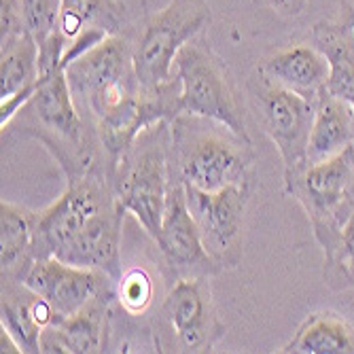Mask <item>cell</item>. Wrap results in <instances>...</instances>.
<instances>
[{
	"label": "cell",
	"mask_w": 354,
	"mask_h": 354,
	"mask_svg": "<svg viewBox=\"0 0 354 354\" xmlns=\"http://www.w3.org/2000/svg\"><path fill=\"white\" fill-rule=\"evenodd\" d=\"M252 191V185H242L206 193L185 185L187 206L198 225L204 248L223 272L238 268L242 259L244 218Z\"/></svg>",
	"instance_id": "52a82bcc"
},
{
	"label": "cell",
	"mask_w": 354,
	"mask_h": 354,
	"mask_svg": "<svg viewBox=\"0 0 354 354\" xmlns=\"http://www.w3.org/2000/svg\"><path fill=\"white\" fill-rule=\"evenodd\" d=\"M170 180V123H159L142 132L113 168L119 208L125 214H134L153 242L162 230Z\"/></svg>",
	"instance_id": "7a4b0ae2"
},
{
	"label": "cell",
	"mask_w": 354,
	"mask_h": 354,
	"mask_svg": "<svg viewBox=\"0 0 354 354\" xmlns=\"http://www.w3.org/2000/svg\"><path fill=\"white\" fill-rule=\"evenodd\" d=\"M278 352L284 354H354V327L335 312L306 316L291 342Z\"/></svg>",
	"instance_id": "2e32d148"
},
{
	"label": "cell",
	"mask_w": 354,
	"mask_h": 354,
	"mask_svg": "<svg viewBox=\"0 0 354 354\" xmlns=\"http://www.w3.org/2000/svg\"><path fill=\"white\" fill-rule=\"evenodd\" d=\"M121 11L123 7L115 0H62L57 32L66 41V47L91 28H102L115 35L121 30Z\"/></svg>",
	"instance_id": "d6986e66"
},
{
	"label": "cell",
	"mask_w": 354,
	"mask_h": 354,
	"mask_svg": "<svg viewBox=\"0 0 354 354\" xmlns=\"http://www.w3.org/2000/svg\"><path fill=\"white\" fill-rule=\"evenodd\" d=\"M325 252V284L331 291L354 288V212L344 223L339 234L323 248Z\"/></svg>",
	"instance_id": "ffe728a7"
},
{
	"label": "cell",
	"mask_w": 354,
	"mask_h": 354,
	"mask_svg": "<svg viewBox=\"0 0 354 354\" xmlns=\"http://www.w3.org/2000/svg\"><path fill=\"white\" fill-rule=\"evenodd\" d=\"M155 282L153 276L142 268L134 266L121 272L115 282V299L127 316H142L153 304Z\"/></svg>",
	"instance_id": "44dd1931"
},
{
	"label": "cell",
	"mask_w": 354,
	"mask_h": 354,
	"mask_svg": "<svg viewBox=\"0 0 354 354\" xmlns=\"http://www.w3.org/2000/svg\"><path fill=\"white\" fill-rule=\"evenodd\" d=\"M155 244L172 282L185 276H216L223 272L204 248L198 225L187 206L185 185L174 174Z\"/></svg>",
	"instance_id": "30bf717a"
},
{
	"label": "cell",
	"mask_w": 354,
	"mask_h": 354,
	"mask_svg": "<svg viewBox=\"0 0 354 354\" xmlns=\"http://www.w3.org/2000/svg\"><path fill=\"white\" fill-rule=\"evenodd\" d=\"M308 142V164H320L354 145V111L327 89L316 100Z\"/></svg>",
	"instance_id": "5bb4252c"
},
{
	"label": "cell",
	"mask_w": 354,
	"mask_h": 354,
	"mask_svg": "<svg viewBox=\"0 0 354 354\" xmlns=\"http://www.w3.org/2000/svg\"><path fill=\"white\" fill-rule=\"evenodd\" d=\"M212 21L206 0H172L157 11L132 45L134 73L147 93L162 91L174 81V62L180 49L198 39Z\"/></svg>",
	"instance_id": "277c9868"
},
{
	"label": "cell",
	"mask_w": 354,
	"mask_h": 354,
	"mask_svg": "<svg viewBox=\"0 0 354 354\" xmlns=\"http://www.w3.org/2000/svg\"><path fill=\"white\" fill-rule=\"evenodd\" d=\"M0 327L7 329L21 352H41V335L57 316L53 308L19 280L3 278V304Z\"/></svg>",
	"instance_id": "4fadbf2b"
},
{
	"label": "cell",
	"mask_w": 354,
	"mask_h": 354,
	"mask_svg": "<svg viewBox=\"0 0 354 354\" xmlns=\"http://www.w3.org/2000/svg\"><path fill=\"white\" fill-rule=\"evenodd\" d=\"M0 102H7L37 87L41 47L30 30L0 39Z\"/></svg>",
	"instance_id": "e0dca14e"
},
{
	"label": "cell",
	"mask_w": 354,
	"mask_h": 354,
	"mask_svg": "<svg viewBox=\"0 0 354 354\" xmlns=\"http://www.w3.org/2000/svg\"><path fill=\"white\" fill-rule=\"evenodd\" d=\"M257 71L276 85L316 102L327 87L329 62L314 43H293L263 57Z\"/></svg>",
	"instance_id": "8fae6325"
},
{
	"label": "cell",
	"mask_w": 354,
	"mask_h": 354,
	"mask_svg": "<svg viewBox=\"0 0 354 354\" xmlns=\"http://www.w3.org/2000/svg\"><path fill=\"white\" fill-rule=\"evenodd\" d=\"M0 348H3V350H0V352H13V354H19L21 352V348H19V344L15 342V337L7 331V329H3V327H0Z\"/></svg>",
	"instance_id": "d4e9b609"
},
{
	"label": "cell",
	"mask_w": 354,
	"mask_h": 354,
	"mask_svg": "<svg viewBox=\"0 0 354 354\" xmlns=\"http://www.w3.org/2000/svg\"><path fill=\"white\" fill-rule=\"evenodd\" d=\"M26 28L21 0H0V39L17 35Z\"/></svg>",
	"instance_id": "603a6c76"
},
{
	"label": "cell",
	"mask_w": 354,
	"mask_h": 354,
	"mask_svg": "<svg viewBox=\"0 0 354 354\" xmlns=\"http://www.w3.org/2000/svg\"><path fill=\"white\" fill-rule=\"evenodd\" d=\"M174 77L180 81V115L216 121L236 136L252 142L236 79L204 35L180 49L174 62Z\"/></svg>",
	"instance_id": "3957f363"
},
{
	"label": "cell",
	"mask_w": 354,
	"mask_h": 354,
	"mask_svg": "<svg viewBox=\"0 0 354 354\" xmlns=\"http://www.w3.org/2000/svg\"><path fill=\"white\" fill-rule=\"evenodd\" d=\"M246 91L261 130L282 157V187H286L308 166V142L316 102L276 85L259 71L248 79Z\"/></svg>",
	"instance_id": "5b68a950"
},
{
	"label": "cell",
	"mask_w": 354,
	"mask_h": 354,
	"mask_svg": "<svg viewBox=\"0 0 354 354\" xmlns=\"http://www.w3.org/2000/svg\"><path fill=\"white\" fill-rule=\"evenodd\" d=\"M342 5L348 11V15H354V0H342Z\"/></svg>",
	"instance_id": "484cf974"
},
{
	"label": "cell",
	"mask_w": 354,
	"mask_h": 354,
	"mask_svg": "<svg viewBox=\"0 0 354 354\" xmlns=\"http://www.w3.org/2000/svg\"><path fill=\"white\" fill-rule=\"evenodd\" d=\"M254 145L225 125L178 115L170 123V168L183 185L216 193L227 187H254Z\"/></svg>",
	"instance_id": "6da1fadb"
},
{
	"label": "cell",
	"mask_w": 354,
	"mask_h": 354,
	"mask_svg": "<svg viewBox=\"0 0 354 354\" xmlns=\"http://www.w3.org/2000/svg\"><path fill=\"white\" fill-rule=\"evenodd\" d=\"M282 193L308 214L314 238L325 248L354 212V145L320 164H308Z\"/></svg>",
	"instance_id": "8992f818"
},
{
	"label": "cell",
	"mask_w": 354,
	"mask_h": 354,
	"mask_svg": "<svg viewBox=\"0 0 354 354\" xmlns=\"http://www.w3.org/2000/svg\"><path fill=\"white\" fill-rule=\"evenodd\" d=\"M39 212L5 202L0 204V266L3 278H17L32 261V242Z\"/></svg>",
	"instance_id": "ac0fdd59"
},
{
	"label": "cell",
	"mask_w": 354,
	"mask_h": 354,
	"mask_svg": "<svg viewBox=\"0 0 354 354\" xmlns=\"http://www.w3.org/2000/svg\"><path fill=\"white\" fill-rule=\"evenodd\" d=\"M312 43L329 62L327 93L354 111V35L350 24H316L312 28Z\"/></svg>",
	"instance_id": "9a60e30c"
},
{
	"label": "cell",
	"mask_w": 354,
	"mask_h": 354,
	"mask_svg": "<svg viewBox=\"0 0 354 354\" xmlns=\"http://www.w3.org/2000/svg\"><path fill=\"white\" fill-rule=\"evenodd\" d=\"M266 3L276 15L286 17V19L299 17L308 7V0H266Z\"/></svg>",
	"instance_id": "cb8c5ba5"
},
{
	"label": "cell",
	"mask_w": 354,
	"mask_h": 354,
	"mask_svg": "<svg viewBox=\"0 0 354 354\" xmlns=\"http://www.w3.org/2000/svg\"><path fill=\"white\" fill-rule=\"evenodd\" d=\"M26 28L35 35L39 47L57 32L62 0H21Z\"/></svg>",
	"instance_id": "7402d4cb"
},
{
	"label": "cell",
	"mask_w": 354,
	"mask_h": 354,
	"mask_svg": "<svg viewBox=\"0 0 354 354\" xmlns=\"http://www.w3.org/2000/svg\"><path fill=\"white\" fill-rule=\"evenodd\" d=\"M348 24L352 28V35H354V15H348Z\"/></svg>",
	"instance_id": "4316f807"
},
{
	"label": "cell",
	"mask_w": 354,
	"mask_h": 354,
	"mask_svg": "<svg viewBox=\"0 0 354 354\" xmlns=\"http://www.w3.org/2000/svg\"><path fill=\"white\" fill-rule=\"evenodd\" d=\"M30 291L41 295L55 312L57 320L73 316L100 295L115 293V280L100 272L71 266L57 257L32 259L17 278Z\"/></svg>",
	"instance_id": "9c48e42d"
},
{
	"label": "cell",
	"mask_w": 354,
	"mask_h": 354,
	"mask_svg": "<svg viewBox=\"0 0 354 354\" xmlns=\"http://www.w3.org/2000/svg\"><path fill=\"white\" fill-rule=\"evenodd\" d=\"M208 278L185 276L174 280L162 301L159 314L176 352H210L225 335Z\"/></svg>",
	"instance_id": "ba28073f"
},
{
	"label": "cell",
	"mask_w": 354,
	"mask_h": 354,
	"mask_svg": "<svg viewBox=\"0 0 354 354\" xmlns=\"http://www.w3.org/2000/svg\"><path fill=\"white\" fill-rule=\"evenodd\" d=\"M113 295H100L73 316L59 318L41 335V352H106Z\"/></svg>",
	"instance_id": "7c38bea8"
}]
</instances>
